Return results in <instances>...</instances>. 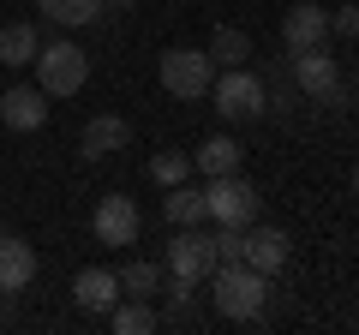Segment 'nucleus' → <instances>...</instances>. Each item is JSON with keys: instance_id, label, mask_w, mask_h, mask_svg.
<instances>
[{"instance_id": "1", "label": "nucleus", "mask_w": 359, "mask_h": 335, "mask_svg": "<svg viewBox=\"0 0 359 335\" xmlns=\"http://www.w3.org/2000/svg\"><path fill=\"white\" fill-rule=\"evenodd\" d=\"M210 299H216V311H222V317H233V323H252V317H264L269 275H257L245 258L216 264V270H210Z\"/></svg>"}, {"instance_id": "2", "label": "nucleus", "mask_w": 359, "mask_h": 335, "mask_svg": "<svg viewBox=\"0 0 359 335\" xmlns=\"http://www.w3.org/2000/svg\"><path fill=\"white\" fill-rule=\"evenodd\" d=\"M210 102H216L222 120H264L269 114V90H264V78L252 72V66H222L216 84H210Z\"/></svg>"}, {"instance_id": "3", "label": "nucleus", "mask_w": 359, "mask_h": 335, "mask_svg": "<svg viewBox=\"0 0 359 335\" xmlns=\"http://www.w3.org/2000/svg\"><path fill=\"white\" fill-rule=\"evenodd\" d=\"M257 186L245 180V174H216V180H204V216L216 221V228H252L257 221Z\"/></svg>"}, {"instance_id": "4", "label": "nucleus", "mask_w": 359, "mask_h": 335, "mask_svg": "<svg viewBox=\"0 0 359 335\" xmlns=\"http://www.w3.org/2000/svg\"><path fill=\"white\" fill-rule=\"evenodd\" d=\"M222 66L210 60V48H168L162 54V90L180 102H204Z\"/></svg>"}, {"instance_id": "5", "label": "nucleus", "mask_w": 359, "mask_h": 335, "mask_svg": "<svg viewBox=\"0 0 359 335\" xmlns=\"http://www.w3.org/2000/svg\"><path fill=\"white\" fill-rule=\"evenodd\" d=\"M84 78H90V54L78 48V42H42L36 48V84L48 96H78L84 90Z\"/></svg>"}, {"instance_id": "6", "label": "nucleus", "mask_w": 359, "mask_h": 335, "mask_svg": "<svg viewBox=\"0 0 359 335\" xmlns=\"http://www.w3.org/2000/svg\"><path fill=\"white\" fill-rule=\"evenodd\" d=\"M294 84L311 102H341V60L330 48H299L294 54Z\"/></svg>"}, {"instance_id": "7", "label": "nucleus", "mask_w": 359, "mask_h": 335, "mask_svg": "<svg viewBox=\"0 0 359 335\" xmlns=\"http://www.w3.org/2000/svg\"><path fill=\"white\" fill-rule=\"evenodd\" d=\"M216 240L210 233H192V228H180L174 240H168V258H162V270L168 275H186V282H204L210 270H216Z\"/></svg>"}, {"instance_id": "8", "label": "nucleus", "mask_w": 359, "mask_h": 335, "mask_svg": "<svg viewBox=\"0 0 359 335\" xmlns=\"http://www.w3.org/2000/svg\"><path fill=\"white\" fill-rule=\"evenodd\" d=\"M90 228H96L102 245H132L138 228H144V216H138V204H132L126 192H108L102 204H96V216H90Z\"/></svg>"}, {"instance_id": "9", "label": "nucleus", "mask_w": 359, "mask_h": 335, "mask_svg": "<svg viewBox=\"0 0 359 335\" xmlns=\"http://www.w3.org/2000/svg\"><path fill=\"white\" fill-rule=\"evenodd\" d=\"M0 126L6 132H42L48 126V90L42 84H13L0 96Z\"/></svg>"}, {"instance_id": "10", "label": "nucleus", "mask_w": 359, "mask_h": 335, "mask_svg": "<svg viewBox=\"0 0 359 335\" xmlns=\"http://www.w3.org/2000/svg\"><path fill=\"white\" fill-rule=\"evenodd\" d=\"M245 264H252L257 275H282L287 270V258H294V240H287L282 228H245V252H240Z\"/></svg>"}, {"instance_id": "11", "label": "nucleus", "mask_w": 359, "mask_h": 335, "mask_svg": "<svg viewBox=\"0 0 359 335\" xmlns=\"http://www.w3.org/2000/svg\"><path fill=\"white\" fill-rule=\"evenodd\" d=\"M282 42H287V54H299V48H330V13H323V6H311V0L287 6Z\"/></svg>"}, {"instance_id": "12", "label": "nucleus", "mask_w": 359, "mask_h": 335, "mask_svg": "<svg viewBox=\"0 0 359 335\" xmlns=\"http://www.w3.org/2000/svg\"><path fill=\"white\" fill-rule=\"evenodd\" d=\"M36 275V245L18 233H0V294H25Z\"/></svg>"}, {"instance_id": "13", "label": "nucleus", "mask_w": 359, "mask_h": 335, "mask_svg": "<svg viewBox=\"0 0 359 335\" xmlns=\"http://www.w3.org/2000/svg\"><path fill=\"white\" fill-rule=\"evenodd\" d=\"M72 299H78V311H102L108 317L120 306V270H78Z\"/></svg>"}, {"instance_id": "14", "label": "nucleus", "mask_w": 359, "mask_h": 335, "mask_svg": "<svg viewBox=\"0 0 359 335\" xmlns=\"http://www.w3.org/2000/svg\"><path fill=\"white\" fill-rule=\"evenodd\" d=\"M132 144V126L120 114H96L84 126V138H78V150H84V162H102V156H114V150H126Z\"/></svg>"}, {"instance_id": "15", "label": "nucleus", "mask_w": 359, "mask_h": 335, "mask_svg": "<svg viewBox=\"0 0 359 335\" xmlns=\"http://www.w3.org/2000/svg\"><path fill=\"white\" fill-rule=\"evenodd\" d=\"M192 168L204 174V180H216V174H240V144H233L228 132H216V138H204L192 150Z\"/></svg>"}, {"instance_id": "16", "label": "nucleus", "mask_w": 359, "mask_h": 335, "mask_svg": "<svg viewBox=\"0 0 359 335\" xmlns=\"http://www.w3.org/2000/svg\"><path fill=\"white\" fill-rule=\"evenodd\" d=\"M42 6V18L48 25H60V30H78V25H90V18L102 13L108 0H36Z\"/></svg>"}, {"instance_id": "17", "label": "nucleus", "mask_w": 359, "mask_h": 335, "mask_svg": "<svg viewBox=\"0 0 359 335\" xmlns=\"http://www.w3.org/2000/svg\"><path fill=\"white\" fill-rule=\"evenodd\" d=\"M162 210H168L174 228H198V221H204V192H198V186H168Z\"/></svg>"}, {"instance_id": "18", "label": "nucleus", "mask_w": 359, "mask_h": 335, "mask_svg": "<svg viewBox=\"0 0 359 335\" xmlns=\"http://www.w3.org/2000/svg\"><path fill=\"white\" fill-rule=\"evenodd\" d=\"M36 48H42V42H36V30H30V25H18V18H13L6 30H0V60H6V66H30V60H36Z\"/></svg>"}, {"instance_id": "19", "label": "nucleus", "mask_w": 359, "mask_h": 335, "mask_svg": "<svg viewBox=\"0 0 359 335\" xmlns=\"http://www.w3.org/2000/svg\"><path fill=\"white\" fill-rule=\"evenodd\" d=\"M210 60H216V66H245V60H252V36L233 30V25H222L216 36H210Z\"/></svg>"}, {"instance_id": "20", "label": "nucleus", "mask_w": 359, "mask_h": 335, "mask_svg": "<svg viewBox=\"0 0 359 335\" xmlns=\"http://www.w3.org/2000/svg\"><path fill=\"white\" fill-rule=\"evenodd\" d=\"M108 323H114L120 335H150L156 329V299H126V306L108 311Z\"/></svg>"}, {"instance_id": "21", "label": "nucleus", "mask_w": 359, "mask_h": 335, "mask_svg": "<svg viewBox=\"0 0 359 335\" xmlns=\"http://www.w3.org/2000/svg\"><path fill=\"white\" fill-rule=\"evenodd\" d=\"M162 275L168 270H156V264H126V270H120V294H132V299H156L162 294Z\"/></svg>"}, {"instance_id": "22", "label": "nucleus", "mask_w": 359, "mask_h": 335, "mask_svg": "<svg viewBox=\"0 0 359 335\" xmlns=\"http://www.w3.org/2000/svg\"><path fill=\"white\" fill-rule=\"evenodd\" d=\"M150 180H156V186H186V180H192V156L156 150V156H150Z\"/></svg>"}, {"instance_id": "23", "label": "nucleus", "mask_w": 359, "mask_h": 335, "mask_svg": "<svg viewBox=\"0 0 359 335\" xmlns=\"http://www.w3.org/2000/svg\"><path fill=\"white\" fill-rule=\"evenodd\" d=\"M330 36H359V6H341V13H330Z\"/></svg>"}, {"instance_id": "24", "label": "nucleus", "mask_w": 359, "mask_h": 335, "mask_svg": "<svg viewBox=\"0 0 359 335\" xmlns=\"http://www.w3.org/2000/svg\"><path fill=\"white\" fill-rule=\"evenodd\" d=\"M108 6H138V0H108Z\"/></svg>"}, {"instance_id": "25", "label": "nucleus", "mask_w": 359, "mask_h": 335, "mask_svg": "<svg viewBox=\"0 0 359 335\" xmlns=\"http://www.w3.org/2000/svg\"><path fill=\"white\" fill-rule=\"evenodd\" d=\"M353 192H359V174H353Z\"/></svg>"}]
</instances>
